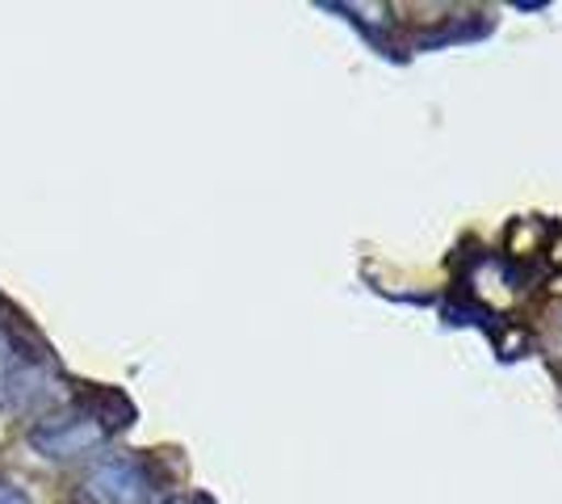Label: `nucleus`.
I'll use <instances>...</instances> for the list:
<instances>
[{"mask_svg": "<svg viewBox=\"0 0 562 504\" xmlns=\"http://www.w3.org/2000/svg\"><path fill=\"white\" fill-rule=\"evenodd\" d=\"M55 395H59V383L50 379L43 366H34V361H25L13 379H4V383H0V400L18 412L47 408Z\"/></svg>", "mask_w": 562, "mask_h": 504, "instance_id": "nucleus-3", "label": "nucleus"}, {"mask_svg": "<svg viewBox=\"0 0 562 504\" xmlns=\"http://www.w3.org/2000/svg\"><path fill=\"white\" fill-rule=\"evenodd\" d=\"M0 504H30V496H25L18 483L0 480Z\"/></svg>", "mask_w": 562, "mask_h": 504, "instance_id": "nucleus-5", "label": "nucleus"}, {"mask_svg": "<svg viewBox=\"0 0 562 504\" xmlns=\"http://www.w3.org/2000/svg\"><path fill=\"white\" fill-rule=\"evenodd\" d=\"M22 366H25V349L18 345V336L0 328V383H4V379H13Z\"/></svg>", "mask_w": 562, "mask_h": 504, "instance_id": "nucleus-4", "label": "nucleus"}, {"mask_svg": "<svg viewBox=\"0 0 562 504\" xmlns=\"http://www.w3.org/2000/svg\"><path fill=\"white\" fill-rule=\"evenodd\" d=\"M110 425L101 412H68V416H50L43 425L30 429V446L38 455L55 458V462H71L80 455H93L97 446H105Z\"/></svg>", "mask_w": 562, "mask_h": 504, "instance_id": "nucleus-1", "label": "nucleus"}, {"mask_svg": "<svg viewBox=\"0 0 562 504\" xmlns=\"http://www.w3.org/2000/svg\"><path fill=\"white\" fill-rule=\"evenodd\" d=\"M151 488L143 467L126 462V458H105L80 483V504H147Z\"/></svg>", "mask_w": 562, "mask_h": 504, "instance_id": "nucleus-2", "label": "nucleus"}]
</instances>
